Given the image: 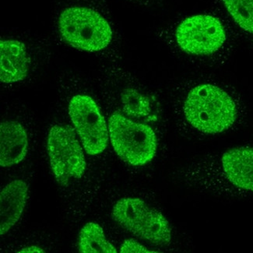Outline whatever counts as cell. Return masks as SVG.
<instances>
[{"mask_svg":"<svg viewBox=\"0 0 253 253\" xmlns=\"http://www.w3.org/2000/svg\"><path fill=\"white\" fill-rule=\"evenodd\" d=\"M108 126L112 147L123 162L142 166L154 159L158 137L150 124L132 120L116 111L108 118Z\"/></svg>","mask_w":253,"mask_h":253,"instance_id":"4","label":"cell"},{"mask_svg":"<svg viewBox=\"0 0 253 253\" xmlns=\"http://www.w3.org/2000/svg\"><path fill=\"white\" fill-rule=\"evenodd\" d=\"M112 216L116 223L139 239L157 246H166L171 242V228L166 217L140 199L126 197L118 200Z\"/></svg>","mask_w":253,"mask_h":253,"instance_id":"6","label":"cell"},{"mask_svg":"<svg viewBox=\"0 0 253 253\" xmlns=\"http://www.w3.org/2000/svg\"><path fill=\"white\" fill-rule=\"evenodd\" d=\"M28 185L15 179L5 185L0 193V235L7 234L17 224L28 201Z\"/></svg>","mask_w":253,"mask_h":253,"instance_id":"11","label":"cell"},{"mask_svg":"<svg viewBox=\"0 0 253 253\" xmlns=\"http://www.w3.org/2000/svg\"><path fill=\"white\" fill-rule=\"evenodd\" d=\"M78 250L82 253H116L117 250L107 239L105 231L95 222L86 223L79 233Z\"/></svg>","mask_w":253,"mask_h":253,"instance_id":"13","label":"cell"},{"mask_svg":"<svg viewBox=\"0 0 253 253\" xmlns=\"http://www.w3.org/2000/svg\"><path fill=\"white\" fill-rule=\"evenodd\" d=\"M44 253L45 252L44 251L43 249L39 247L38 246H30L28 247H24L20 251L17 252V253Z\"/></svg>","mask_w":253,"mask_h":253,"instance_id":"16","label":"cell"},{"mask_svg":"<svg viewBox=\"0 0 253 253\" xmlns=\"http://www.w3.org/2000/svg\"><path fill=\"white\" fill-rule=\"evenodd\" d=\"M58 28L63 42L70 47L106 56L115 51V35L110 24L92 8H66L59 15Z\"/></svg>","mask_w":253,"mask_h":253,"instance_id":"3","label":"cell"},{"mask_svg":"<svg viewBox=\"0 0 253 253\" xmlns=\"http://www.w3.org/2000/svg\"><path fill=\"white\" fill-rule=\"evenodd\" d=\"M174 47L193 60H222L229 49L225 26L213 15H193L182 20L174 30Z\"/></svg>","mask_w":253,"mask_h":253,"instance_id":"2","label":"cell"},{"mask_svg":"<svg viewBox=\"0 0 253 253\" xmlns=\"http://www.w3.org/2000/svg\"><path fill=\"white\" fill-rule=\"evenodd\" d=\"M120 253H158L156 251H150L147 250L145 246L140 244L139 242L134 240V239H126L124 241L121 247H120Z\"/></svg>","mask_w":253,"mask_h":253,"instance_id":"15","label":"cell"},{"mask_svg":"<svg viewBox=\"0 0 253 253\" xmlns=\"http://www.w3.org/2000/svg\"><path fill=\"white\" fill-rule=\"evenodd\" d=\"M221 166L231 184L253 192V148L231 149L223 154Z\"/></svg>","mask_w":253,"mask_h":253,"instance_id":"12","label":"cell"},{"mask_svg":"<svg viewBox=\"0 0 253 253\" xmlns=\"http://www.w3.org/2000/svg\"><path fill=\"white\" fill-rule=\"evenodd\" d=\"M69 116L86 154L95 156L105 151L109 141L108 123L95 100L80 93L70 98Z\"/></svg>","mask_w":253,"mask_h":253,"instance_id":"7","label":"cell"},{"mask_svg":"<svg viewBox=\"0 0 253 253\" xmlns=\"http://www.w3.org/2000/svg\"><path fill=\"white\" fill-rule=\"evenodd\" d=\"M84 151L72 126L58 123L50 128L47 151L51 171L59 185H69L84 174L86 162Z\"/></svg>","mask_w":253,"mask_h":253,"instance_id":"5","label":"cell"},{"mask_svg":"<svg viewBox=\"0 0 253 253\" xmlns=\"http://www.w3.org/2000/svg\"><path fill=\"white\" fill-rule=\"evenodd\" d=\"M0 55V81L2 84H15L28 77L34 59L32 50L25 42L18 39H2Z\"/></svg>","mask_w":253,"mask_h":253,"instance_id":"9","label":"cell"},{"mask_svg":"<svg viewBox=\"0 0 253 253\" xmlns=\"http://www.w3.org/2000/svg\"><path fill=\"white\" fill-rule=\"evenodd\" d=\"M29 146L28 132L22 123L6 120L0 125V165L9 168L18 165L27 156Z\"/></svg>","mask_w":253,"mask_h":253,"instance_id":"10","label":"cell"},{"mask_svg":"<svg viewBox=\"0 0 253 253\" xmlns=\"http://www.w3.org/2000/svg\"><path fill=\"white\" fill-rule=\"evenodd\" d=\"M118 112L142 123L154 124L161 118V109L156 97L135 84H121L117 86Z\"/></svg>","mask_w":253,"mask_h":253,"instance_id":"8","label":"cell"},{"mask_svg":"<svg viewBox=\"0 0 253 253\" xmlns=\"http://www.w3.org/2000/svg\"><path fill=\"white\" fill-rule=\"evenodd\" d=\"M231 21L253 45V0H220Z\"/></svg>","mask_w":253,"mask_h":253,"instance_id":"14","label":"cell"},{"mask_svg":"<svg viewBox=\"0 0 253 253\" xmlns=\"http://www.w3.org/2000/svg\"><path fill=\"white\" fill-rule=\"evenodd\" d=\"M182 113L192 128L205 134L228 130L236 123L239 109L228 91L211 83L193 86L182 103Z\"/></svg>","mask_w":253,"mask_h":253,"instance_id":"1","label":"cell"}]
</instances>
